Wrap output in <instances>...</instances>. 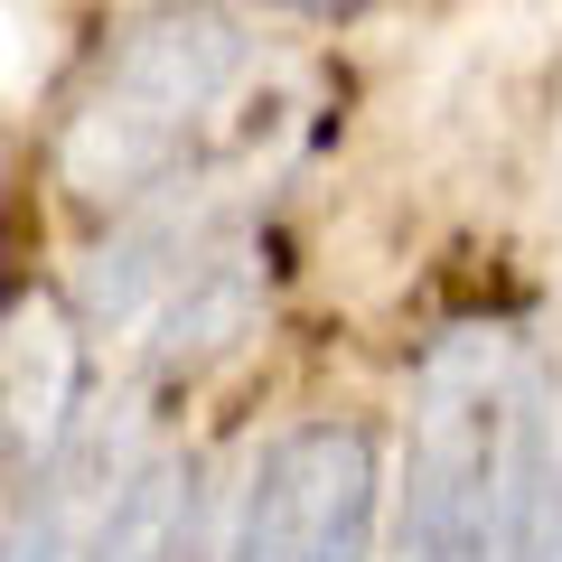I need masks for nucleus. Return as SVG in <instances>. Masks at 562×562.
<instances>
[{
    "mask_svg": "<svg viewBox=\"0 0 562 562\" xmlns=\"http://www.w3.org/2000/svg\"><path fill=\"white\" fill-rule=\"evenodd\" d=\"M543 479H553V497H562V441H543Z\"/></svg>",
    "mask_w": 562,
    "mask_h": 562,
    "instance_id": "nucleus-9",
    "label": "nucleus"
},
{
    "mask_svg": "<svg viewBox=\"0 0 562 562\" xmlns=\"http://www.w3.org/2000/svg\"><path fill=\"white\" fill-rule=\"evenodd\" d=\"M262 10H366V0H262Z\"/></svg>",
    "mask_w": 562,
    "mask_h": 562,
    "instance_id": "nucleus-8",
    "label": "nucleus"
},
{
    "mask_svg": "<svg viewBox=\"0 0 562 562\" xmlns=\"http://www.w3.org/2000/svg\"><path fill=\"white\" fill-rule=\"evenodd\" d=\"M76 394H85V338L57 301H20L0 319V441L20 460H47V450L76 431Z\"/></svg>",
    "mask_w": 562,
    "mask_h": 562,
    "instance_id": "nucleus-4",
    "label": "nucleus"
},
{
    "mask_svg": "<svg viewBox=\"0 0 562 562\" xmlns=\"http://www.w3.org/2000/svg\"><path fill=\"white\" fill-rule=\"evenodd\" d=\"M206 562H375V431L366 422L272 431Z\"/></svg>",
    "mask_w": 562,
    "mask_h": 562,
    "instance_id": "nucleus-3",
    "label": "nucleus"
},
{
    "mask_svg": "<svg viewBox=\"0 0 562 562\" xmlns=\"http://www.w3.org/2000/svg\"><path fill=\"white\" fill-rule=\"evenodd\" d=\"M206 254H216V216H206V206H140V216L94 254L85 310H94V319H140V310L169 301Z\"/></svg>",
    "mask_w": 562,
    "mask_h": 562,
    "instance_id": "nucleus-5",
    "label": "nucleus"
},
{
    "mask_svg": "<svg viewBox=\"0 0 562 562\" xmlns=\"http://www.w3.org/2000/svg\"><path fill=\"white\" fill-rule=\"evenodd\" d=\"M244 319H254V272H244V254H206L198 272L169 291L160 357L169 366H198V357H216L225 338H244Z\"/></svg>",
    "mask_w": 562,
    "mask_h": 562,
    "instance_id": "nucleus-7",
    "label": "nucleus"
},
{
    "mask_svg": "<svg viewBox=\"0 0 562 562\" xmlns=\"http://www.w3.org/2000/svg\"><path fill=\"white\" fill-rule=\"evenodd\" d=\"M198 562H206V553H198Z\"/></svg>",
    "mask_w": 562,
    "mask_h": 562,
    "instance_id": "nucleus-10",
    "label": "nucleus"
},
{
    "mask_svg": "<svg viewBox=\"0 0 562 562\" xmlns=\"http://www.w3.org/2000/svg\"><path fill=\"white\" fill-rule=\"evenodd\" d=\"M516 469L525 450L506 338H441L413 384V460L384 562H506Z\"/></svg>",
    "mask_w": 562,
    "mask_h": 562,
    "instance_id": "nucleus-2",
    "label": "nucleus"
},
{
    "mask_svg": "<svg viewBox=\"0 0 562 562\" xmlns=\"http://www.w3.org/2000/svg\"><path fill=\"white\" fill-rule=\"evenodd\" d=\"M244 76V29L206 0H160L103 38L85 94L57 122V179L85 206H140L179 179L198 122Z\"/></svg>",
    "mask_w": 562,
    "mask_h": 562,
    "instance_id": "nucleus-1",
    "label": "nucleus"
},
{
    "mask_svg": "<svg viewBox=\"0 0 562 562\" xmlns=\"http://www.w3.org/2000/svg\"><path fill=\"white\" fill-rule=\"evenodd\" d=\"M76 562H198V479L179 460H150L113 487Z\"/></svg>",
    "mask_w": 562,
    "mask_h": 562,
    "instance_id": "nucleus-6",
    "label": "nucleus"
}]
</instances>
